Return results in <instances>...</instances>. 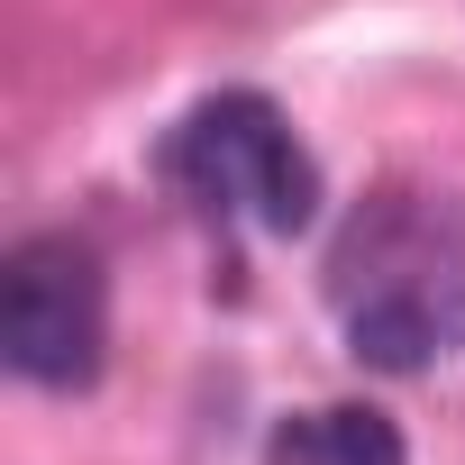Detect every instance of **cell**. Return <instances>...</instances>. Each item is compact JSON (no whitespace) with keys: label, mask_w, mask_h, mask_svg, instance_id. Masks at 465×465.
<instances>
[{"label":"cell","mask_w":465,"mask_h":465,"mask_svg":"<svg viewBox=\"0 0 465 465\" xmlns=\"http://www.w3.org/2000/svg\"><path fill=\"white\" fill-rule=\"evenodd\" d=\"M320 283L356 365L429 374L465 356V201L438 183H374L338 219Z\"/></svg>","instance_id":"6da1fadb"},{"label":"cell","mask_w":465,"mask_h":465,"mask_svg":"<svg viewBox=\"0 0 465 465\" xmlns=\"http://www.w3.org/2000/svg\"><path fill=\"white\" fill-rule=\"evenodd\" d=\"M265 465H411V447L374 401H320L265 438Z\"/></svg>","instance_id":"277c9868"},{"label":"cell","mask_w":465,"mask_h":465,"mask_svg":"<svg viewBox=\"0 0 465 465\" xmlns=\"http://www.w3.org/2000/svg\"><path fill=\"white\" fill-rule=\"evenodd\" d=\"M155 173L173 183V201H192L219 228H265V238H302L320 219V164L292 137V119L265 92H210L192 101L164 146Z\"/></svg>","instance_id":"7a4b0ae2"},{"label":"cell","mask_w":465,"mask_h":465,"mask_svg":"<svg viewBox=\"0 0 465 465\" xmlns=\"http://www.w3.org/2000/svg\"><path fill=\"white\" fill-rule=\"evenodd\" d=\"M110 347V274L83 238L46 228V238H19L10 265H0V356H10L19 383L46 392H83L101 374Z\"/></svg>","instance_id":"3957f363"}]
</instances>
